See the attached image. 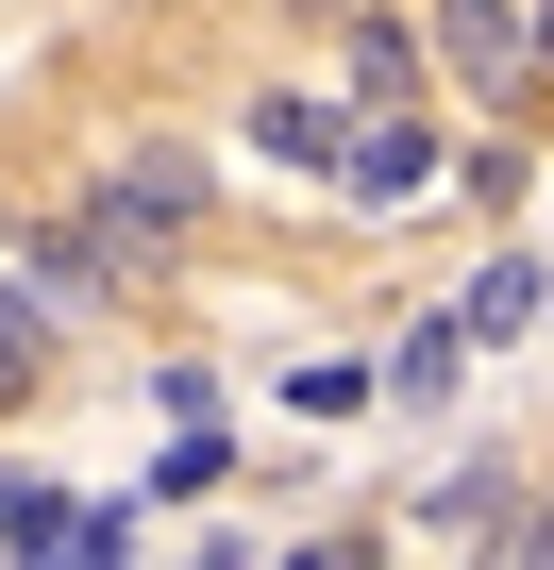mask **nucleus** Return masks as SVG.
Returning <instances> with one entry per match:
<instances>
[{"mask_svg": "<svg viewBox=\"0 0 554 570\" xmlns=\"http://www.w3.org/2000/svg\"><path fill=\"white\" fill-rule=\"evenodd\" d=\"M85 218H101V252H118V268H168V252L202 235V168H185V151H135V168H101V185H85Z\"/></svg>", "mask_w": 554, "mask_h": 570, "instance_id": "f257e3e1", "label": "nucleus"}, {"mask_svg": "<svg viewBox=\"0 0 554 570\" xmlns=\"http://www.w3.org/2000/svg\"><path fill=\"white\" fill-rule=\"evenodd\" d=\"M0 268L35 285V320H51V336L118 320V252H101V218H68V235H51V218H18V252H0Z\"/></svg>", "mask_w": 554, "mask_h": 570, "instance_id": "f03ea898", "label": "nucleus"}, {"mask_svg": "<svg viewBox=\"0 0 554 570\" xmlns=\"http://www.w3.org/2000/svg\"><path fill=\"white\" fill-rule=\"evenodd\" d=\"M337 202H370V218L437 202V135H420V118H353V151H337Z\"/></svg>", "mask_w": 554, "mask_h": 570, "instance_id": "7ed1b4c3", "label": "nucleus"}, {"mask_svg": "<svg viewBox=\"0 0 554 570\" xmlns=\"http://www.w3.org/2000/svg\"><path fill=\"white\" fill-rule=\"evenodd\" d=\"M470 85H537V0H437V18H420Z\"/></svg>", "mask_w": 554, "mask_h": 570, "instance_id": "20e7f679", "label": "nucleus"}, {"mask_svg": "<svg viewBox=\"0 0 554 570\" xmlns=\"http://www.w3.org/2000/svg\"><path fill=\"white\" fill-rule=\"evenodd\" d=\"M454 320H470V336H537V320H554V285H537V252H504V268L470 285Z\"/></svg>", "mask_w": 554, "mask_h": 570, "instance_id": "39448f33", "label": "nucleus"}, {"mask_svg": "<svg viewBox=\"0 0 554 570\" xmlns=\"http://www.w3.org/2000/svg\"><path fill=\"white\" fill-rule=\"evenodd\" d=\"M252 151H286V168H337V151H353V118H337V101H252Z\"/></svg>", "mask_w": 554, "mask_h": 570, "instance_id": "423d86ee", "label": "nucleus"}, {"mask_svg": "<svg viewBox=\"0 0 554 570\" xmlns=\"http://www.w3.org/2000/svg\"><path fill=\"white\" fill-rule=\"evenodd\" d=\"M152 487H168V503H202V487H235V436H218V420H185V436L152 453Z\"/></svg>", "mask_w": 554, "mask_h": 570, "instance_id": "0eeeda50", "label": "nucleus"}, {"mask_svg": "<svg viewBox=\"0 0 554 570\" xmlns=\"http://www.w3.org/2000/svg\"><path fill=\"white\" fill-rule=\"evenodd\" d=\"M454 353H470V320H420V336L387 353V386H404V403H437V386H454Z\"/></svg>", "mask_w": 554, "mask_h": 570, "instance_id": "6e6552de", "label": "nucleus"}, {"mask_svg": "<svg viewBox=\"0 0 554 570\" xmlns=\"http://www.w3.org/2000/svg\"><path fill=\"white\" fill-rule=\"evenodd\" d=\"M353 85H370V101H404V85H420V51H404V18H370V35H353Z\"/></svg>", "mask_w": 554, "mask_h": 570, "instance_id": "1a4fd4ad", "label": "nucleus"}, {"mask_svg": "<svg viewBox=\"0 0 554 570\" xmlns=\"http://www.w3.org/2000/svg\"><path fill=\"white\" fill-rule=\"evenodd\" d=\"M487 570H554V487H521V503H504V553H487Z\"/></svg>", "mask_w": 554, "mask_h": 570, "instance_id": "9d476101", "label": "nucleus"}, {"mask_svg": "<svg viewBox=\"0 0 554 570\" xmlns=\"http://www.w3.org/2000/svg\"><path fill=\"white\" fill-rule=\"evenodd\" d=\"M0 252H18V202H0Z\"/></svg>", "mask_w": 554, "mask_h": 570, "instance_id": "9b49d317", "label": "nucleus"}]
</instances>
